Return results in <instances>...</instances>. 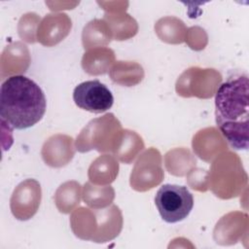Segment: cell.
<instances>
[{"mask_svg": "<svg viewBox=\"0 0 249 249\" xmlns=\"http://www.w3.org/2000/svg\"><path fill=\"white\" fill-rule=\"evenodd\" d=\"M249 82L247 75L229 79L215 93L216 124L230 146L235 150L248 149Z\"/></svg>", "mask_w": 249, "mask_h": 249, "instance_id": "obj_1", "label": "cell"}, {"mask_svg": "<svg viewBox=\"0 0 249 249\" xmlns=\"http://www.w3.org/2000/svg\"><path fill=\"white\" fill-rule=\"evenodd\" d=\"M47 101L42 89L31 79L15 75L0 89L1 121L17 129H25L43 118Z\"/></svg>", "mask_w": 249, "mask_h": 249, "instance_id": "obj_2", "label": "cell"}, {"mask_svg": "<svg viewBox=\"0 0 249 249\" xmlns=\"http://www.w3.org/2000/svg\"><path fill=\"white\" fill-rule=\"evenodd\" d=\"M70 225L75 235L81 239L107 242L121 232L123 215L117 205L94 210L80 207L72 213Z\"/></svg>", "mask_w": 249, "mask_h": 249, "instance_id": "obj_3", "label": "cell"}, {"mask_svg": "<svg viewBox=\"0 0 249 249\" xmlns=\"http://www.w3.org/2000/svg\"><path fill=\"white\" fill-rule=\"evenodd\" d=\"M247 184L240 159L231 152H227L213 161L208 172V188L220 198L228 199L238 196Z\"/></svg>", "mask_w": 249, "mask_h": 249, "instance_id": "obj_4", "label": "cell"}, {"mask_svg": "<svg viewBox=\"0 0 249 249\" xmlns=\"http://www.w3.org/2000/svg\"><path fill=\"white\" fill-rule=\"evenodd\" d=\"M123 128L120 121L112 113L91 120L76 139V149L80 153L96 150L99 153L114 152Z\"/></svg>", "mask_w": 249, "mask_h": 249, "instance_id": "obj_5", "label": "cell"}, {"mask_svg": "<svg viewBox=\"0 0 249 249\" xmlns=\"http://www.w3.org/2000/svg\"><path fill=\"white\" fill-rule=\"evenodd\" d=\"M155 204L162 220L167 223H177L191 213L194 197L185 186L165 184L158 190Z\"/></svg>", "mask_w": 249, "mask_h": 249, "instance_id": "obj_6", "label": "cell"}, {"mask_svg": "<svg viewBox=\"0 0 249 249\" xmlns=\"http://www.w3.org/2000/svg\"><path fill=\"white\" fill-rule=\"evenodd\" d=\"M221 82L222 75L215 69L191 67L179 76L175 90L183 97L196 96L206 99L216 93Z\"/></svg>", "mask_w": 249, "mask_h": 249, "instance_id": "obj_7", "label": "cell"}, {"mask_svg": "<svg viewBox=\"0 0 249 249\" xmlns=\"http://www.w3.org/2000/svg\"><path fill=\"white\" fill-rule=\"evenodd\" d=\"M163 176L161 155L152 147L139 156L130 173L129 183L133 190L146 192L160 185Z\"/></svg>", "mask_w": 249, "mask_h": 249, "instance_id": "obj_8", "label": "cell"}, {"mask_svg": "<svg viewBox=\"0 0 249 249\" xmlns=\"http://www.w3.org/2000/svg\"><path fill=\"white\" fill-rule=\"evenodd\" d=\"M73 100L79 108L96 114L107 111L114 103L112 92L98 80L79 84L74 89Z\"/></svg>", "mask_w": 249, "mask_h": 249, "instance_id": "obj_9", "label": "cell"}, {"mask_svg": "<svg viewBox=\"0 0 249 249\" xmlns=\"http://www.w3.org/2000/svg\"><path fill=\"white\" fill-rule=\"evenodd\" d=\"M42 197L40 183L34 179H26L19 183L13 192L10 207L13 215L20 221L32 218L38 211Z\"/></svg>", "mask_w": 249, "mask_h": 249, "instance_id": "obj_10", "label": "cell"}, {"mask_svg": "<svg viewBox=\"0 0 249 249\" xmlns=\"http://www.w3.org/2000/svg\"><path fill=\"white\" fill-rule=\"evenodd\" d=\"M71 27V18L66 14H49L44 17L38 26L37 41L43 46L53 47L69 34Z\"/></svg>", "mask_w": 249, "mask_h": 249, "instance_id": "obj_11", "label": "cell"}, {"mask_svg": "<svg viewBox=\"0 0 249 249\" xmlns=\"http://www.w3.org/2000/svg\"><path fill=\"white\" fill-rule=\"evenodd\" d=\"M41 155L46 164L62 167L68 164L75 155L73 138L65 134H55L45 141Z\"/></svg>", "mask_w": 249, "mask_h": 249, "instance_id": "obj_12", "label": "cell"}, {"mask_svg": "<svg viewBox=\"0 0 249 249\" xmlns=\"http://www.w3.org/2000/svg\"><path fill=\"white\" fill-rule=\"evenodd\" d=\"M192 145L196 155L207 162H211L228 148L226 140L215 127H206L199 130L194 136Z\"/></svg>", "mask_w": 249, "mask_h": 249, "instance_id": "obj_13", "label": "cell"}, {"mask_svg": "<svg viewBox=\"0 0 249 249\" xmlns=\"http://www.w3.org/2000/svg\"><path fill=\"white\" fill-rule=\"evenodd\" d=\"M30 60L29 51L23 43L14 42L9 44L1 54V78L26 72Z\"/></svg>", "mask_w": 249, "mask_h": 249, "instance_id": "obj_14", "label": "cell"}, {"mask_svg": "<svg viewBox=\"0 0 249 249\" xmlns=\"http://www.w3.org/2000/svg\"><path fill=\"white\" fill-rule=\"evenodd\" d=\"M115 61V53L106 47L89 50L82 58V67L89 75L97 76L107 73Z\"/></svg>", "mask_w": 249, "mask_h": 249, "instance_id": "obj_15", "label": "cell"}, {"mask_svg": "<svg viewBox=\"0 0 249 249\" xmlns=\"http://www.w3.org/2000/svg\"><path fill=\"white\" fill-rule=\"evenodd\" d=\"M119 173V163L114 156L102 155L95 159L88 172L89 182L95 185H109Z\"/></svg>", "mask_w": 249, "mask_h": 249, "instance_id": "obj_16", "label": "cell"}, {"mask_svg": "<svg viewBox=\"0 0 249 249\" xmlns=\"http://www.w3.org/2000/svg\"><path fill=\"white\" fill-rule=\"evenodd\" d=\"M112 39L111 29L104 19H92L83 29L82 42L85 50L104 47Z\"/></svg>", "mask_w": 249, "mask_h": 249, "instance_id": "obj_17", "label": "cell"}, {"mask_svg": "<svg viewBox=\"0 0 249 249\" xmlns=\"http://www.w3.org/2000/svg\"><path fill=\"white\" fill-rule=\"evenodd\" d=\"M144 149V142L140 135L135 131L124 129L121 138L113 152L115 158L120 161L129 164L131 163L138 154Z\"/></svg>", "mask_w": 249, "mask_h": 249, "instance_id": "obj_18", "label": "cell"}, {"mask_svg": "<svg viewBox=\"0 0 249 249\" xmlns=\"http://www.w3.org/2000/svg\"><path fill=\"white\" fill-rule=\"evenodd\" d=\"M111 80L118 85L133 87L144 78L143 67L135 61H117L109 72Z\"/></svg>", "mask_w": 249, "mask_h": 249, "instance_id": "obj_19", "label": "cell"}, {"mask_svg": "<svg viewBox=\"0 0 249 249\" xmlns=\"http://www.w3.org/2000/svg\"><path fill=\"white\" fill-rule=\"evenodd\" d=\"M109 25L114 40L123 41L136 35L138 24L136 20L125 12L105 13L103 18Z\"/></svg>", "mask_w": 249, "mask_h": 249, "instance_id": "obj_20", "label": "cell"}, {"mask_svg": "<svg viewBox=\"0 0 249 249\" xmlns=\"http://www.w3.org/2000/svg\"><path fill=\"white\" fill-rule=\"evenodd\" d=\"M187 30L185 23L175 17L161 18L155 24V31L158 37L168 44L183 43Z\"/></svg>", "mask_w": 249, "mask_h": 249, "instance_id": "obj_21", "label": "cell"}, {"mask_svg": "<svg viewBox=\"0 0 249 249\" xmlns=\"http://www.w3.org/2000/svg\"><path fill=\"white\" fill-rule=\"evenodd\" d=\"M164 163L170 174L175 176H184L196 166V161L188 149L176 148L165 154Z\"/></svg>", "mask_w": 249, "mask_h": 249, "instance_id": "obj_22", "label": "cell"}, {"mask_svg": "<svg viewBox=\"0 0 249 249\" xmlns=\"http://www.w3.org/2000/svg\"><path fill=\"white\" fill-rule=\"evenodd\" d=\"M81 185L76 181L61 184L55 192L54 202L59 212L67 214L74 210L81 201Z\"/></svg>", "mask_w": 249, "mask_h": 249, "instance_id": "obj_23", "label": "cell"}, {"mask_svg": "<svg viewBox=\"0 0 249 249\" xmlns=\"http://www.w3.org/2000/svg\"><path fill=\"white\" fill-rule=\"evenodd\" d=\"M115 198V191L111 186H95L90 182L83 189L84 201L93 209L108 207Z\"/></svg>", "mask_w": 249, "mask_h": 249, "instance_id": "obj_24", "label": "cell"}, {"mask_svg": "<svg viewBox=\"0 0 249 249\" xmlns=\"http://www.w3.org/2000/svg\"><path fill=\"white\" fill-rule=\"evenodd\" d=\"M40 24V17L35 13H27L23 15L18 24V32L19 37L27 43H35L37 41V30Z\"/></svg>", "mask_w": 249, "mask_h": 249, "instance_id": "obj_25", "label": "cell"}, {"mask_svg": "<svg viewBox=\"0 0 249 249\" xmlns=\"http://www.w3.org/2000/svg\"><path fill=\"white\" fill-rule=\"evenodd\" d=\"M187 175V182L193 190L199 192L208 190V172L206 170L194 167Z\"/></svg>", "mask_w": 249, "mask_h": 249, "instance_id": "obj_26", "label": "cell"}, {"mask_svg": "<svg viewBox=\"0 0 249 249\" xmlns=\"http://www.w3.org/2000/svg\"><path fill=\"white\" fill-rule=\"evenodd\" d=\"M185 41L190 46V48L196 51H199L204 49V47L206 46L207 35L202 28L198 26H194L187 30Z\"/></svg>", "mask_w": 249, "mask_h": 249, "instance_id": "obj_27", "label": "cell"}, {"mask_svg": "<svg viewBox=\"0 0 249 249\" xmlns=\"http://www.w3.org/2000/svg\"><path fill=\"white\" fill-rule=\"evenodd\" d=\"M100 6L103 7L106 13L114 14L120 12H125L128 2H97Z\"/></svg>", "mask_w": 249, "mask_h": 249, "instance_id": "obj_28", "label": "cell"}]
</instances>
